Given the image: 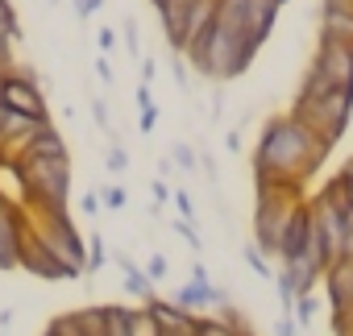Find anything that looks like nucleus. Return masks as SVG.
<instances>
[{"instance_id":"f8f14e48","label":"nucleus","mask_w":353,"mask_h":336,"mask_svg":"<svg viewBox=\"0 0 353 336\" xmlns=\"http://www.w3.org/2000/svg\"><path fill=\"white\" fill-rule=\"evenodd\" d=\"M316 311H320V303H316V295H299L295 303H291V319L295 324H303V328H312V319H316Z\"/></svg>"},{"instance_id":"a211bd4d","label":"nucleus","mask_w":353,"mask_h":336,"mask_svg":"<svg viewBox=\"0 0 353 336\" xmlns=\"http://www.w3.org/2000/svg\"><path fill=\"white\" fill-rule=\"evenodd\" d=\"M100 200H104V208H108V212H121V208L129 204V191H125L121 183H112V187H104V191H100Z\"/></svg>"},{"instance_id":"58836bf2","label":"nucleus","mask_w":353,"mask_h":336,"mask_svg":"<svg viewBox=\"0 0 353 336\" xmlns=\"http://www.w3.org/2000/svg\"><path fill=\"white\" fill-rule=\"evenodd\" d=\"M204 175H208V179H212V183H216V162H212V158H208V154H204Z\"/></svg>"},{"instance_id":"b1692460","label":"nucleus","mask_w":353,"mask_h":336,"mask_svg":"<svg viewBox=\"0 0 353 336\" xmlns=\"http://www.w3.org/2000/svg\"><path fill=\"white\" fill-rule=\"evenodd\" d=\"M170 229H174V233H179V237H183V241H188L192 249H200V233L192 229V220H170Z\"/></svg>"},{"instance_id":"e433bc0d","label":"nucleus","mask_w":353,"mask_h":336,"mask_svg":"<svg viewBox=\"0 0 353 336\" xmlns=\"http://www.w3.org/2000/svg\"><path fill=\"white\" fill-rule=\"evenodd\" d=\"M154 75H158V63H154V59H145V63H141V79H145V83H150V79H154Z\"/></svg>"},{"instance_id":"7ed1b4c3","label":"nucleus","mask_w":353,"mask_h":336,"mask_svg":"<svg viewBox=\"0 0 353 336\" xmlns=\"http://www.w3.org/2000/svg\"><path fill=\"white\" fill-rule=\"evenodd\" d=\"M291 116L303 125V129H312L320 141H328V145H336L341 137H345V129H349V116H353V92H328V96H320V100H299L295 96V104H291Z\"/></svg>"},{"instance_id":"c9c22d12","label":"nucleus","mask_w":353,"mask_h":336,"mask_svg":"<svg viewBox=\"0 0 353 336\" xmlns=\"http://www.w3.org/2000/svg\"><path fill=\"white\" fill-rule=\"evenodd\" d=\"M225 145H229V154H237V149H241V133L229 129V133H225Z\"/></svg>"},{"instance_id":"ea45409f","label":"nucleus","mask_w":353,"mask_h":336,"mask_svg":"<svg viewBox=\"0 0 353 336\" xmlns=\"http://www.w3.org/2000/svg\"><path fill=\"white\" fill-rule=\"evenodd\" d=\"M0 125H5V104H0Z\"/></svg>"},{"instance_id":"72a5a7b5","label":"nucleus","mask_w":353,"mask_h":336,"mask_svg":"<svg viewBox=\"0 0 353 336\" xmlns=\"http://www.w3.org/2000/svg\"><path fill=\"white\" fill-rule=\"evenodd\" d=\"M96 75H100L104 83H112V67H108V59H96Z\"/></svg>"},{"instance_id":"0eeeda50","label":"nucleus","mask_w":353,"mask_h":336,"mask_svg":"<svg viewBox=\"0 0 353 336\" xmlns=\"http://www.w3.org/2000/svg\"><path fill=\"white\" fill-rule=\"evenodd\" d=\"M21 270H30V274H38V278H46V282H67L71 278V270L26 229V237H21Z\"/></svg>"},{"instance_id":"a878e982","label":"nucleus","mask_w":353,"mask_h":336,"mask_svg":"<svg viewBox=\"0 0 353 336\" xmlns=\"http://www.w3.org/2000/svg\"><path fill=\"white\" fill-rule=\"evenodd\" d=\"M170 200H174V204H179V212H183V220H196V204H192V196H188V191H174Z\"/></svg>"},{"instance_id":"ddd939ff","label":"nucleus","mask_w":353,"mask_h":336,"mask_svg":"<svg viewBox=\"0 0 353 336\" xmlns=\"http://www.w3.org/2000/svg\"><path fill=\"white\" fill-rule=\"evenodd\" d=\"M332 191L345 200V208H353V158H345V166L336 171V179H332Z\"/></svg>"},{"instance_id":"2eb2a0df","label":"nucleus","mask_w":353,"mask_h":336,"mask_svg":"<svg viewBox=\"0 0 353 336\" xmlns=\"http://www.w3.org/2000/svg\"><path fill=\"white\" fill-rule=\"evenodd\" d=\"M129 336H162V332H158V324L150 319L145 307H133V315H129Z\"/></svg>"},{"instance_id":"f257e3e1","label":"nucleus","mask_w":353,"mask_h":336,"mask_svg":"<svg viewBox=\"0 0 353 336\" xmlns=\"http://www.w3.org/2000/svg\"><path fill=\"white\" fill-rule=\"evenodd\" d=\"M332 154L328 141H320L312 129H303L291 112L287 116H274L266 120L262 129V141L254 149V171H270V175H287V179H312L324 158Z\"/></svg>"},{"instance_id":"5701e85b","label":"nucleus","mask_w":353,"mask_h":336,"mask_svg":"<svg viewBox=\"0 0 353 336\" xmlns=\"http://www.w3.org/2000/svg\"><path fill=\"white\" fill-rule=\"evenodd\" d=\"M166 270H170V266H166V258H162V253H154V258L145 262V278H150V282H162V278H166Z\"/></svg>"},{"instance_id":"a19ab883","label":"nucleus","mask_w":353,"mask_h":336,"mask_svg":"<svg viewBox=\"0 0 353 336\" xmlns=\"http://www.w3.org/2000/svg\"><path fill=\"white\" fill-rule=\"evenodd\" d=\"M150 5H154V9H158V5H162V0H150Z\"/></svg>"},{"instance_id":"4c0bfd02","label":"nucleus","mask_w":353,"mask_h":336,"mask_svg":"<svg viewBox=\"0 0 353 336\" xmlns=\"http://www.w3.org/2000/svg\"><path fill=\"white\" fill-rule=\"evenodd\" d=\"M341 258H349V262H353V229L345 233V249H341Z\"/></svg>"},{"instance_id":"1a4fd4ad","label":"nucleus","mask_w":353,"mask_h":336,"mask_svg":"<svg viewBox=\"0 0 353 336\" xmlns=\"http://www.w3.org/2000/svg\"><path fill=\"white\" fill-rule=\"evenodd\" d=\"M145 311H150V319L158 324V332H179V328H196V315L192 311H183L179 303H170V299H150V303H141Z\"/></svg>"},{"instance_id":"20e7f679","label":"nucleus","mask_w":353,"mask_h":336,"mask_svg":"<svg viewBox=\"0 0 353 336\" xmlns=\"http://www.w3.org/2000/svg\"><path fill=\"white\" fill-rule=\"evenodd\" d=\"M303 200H295V196H258V208H254V245L262 249V258H279V241H283L287 220H291V212Z\"/></svg>"},{"instance_id":"6e6552de","label":"nucleus","mask_w":353,"mask_h":336,"mask_svg":"<svg viewBox=\"0 0 353 336\" xmlns=\"http://www.w3.org/2000/svg\"><path fill=\"white\" fill-rule=\"evenodd\" d=\"M21 158H30V162H71V149H67V137L59 133V125H42V129L30 137V145H26ZM21 158H17V162H21Z\"/></svg>"},{"instance_id":"bb28decb","label":"nucleus","mask_w":353,"mask_h":336,"mask_svg":"<svg viewBox=\"0 0 353 336\" xmlns=\"http://www.w3.org/2000/svg\"><path fill=\"white\" fill-rule=\"evenodd\" d=\"M79 212H83V216H100V196H96V191H83Z\"/></svg>"},{"instance_id":"2f4dec72","label":"nucleus","mask_w":353,"mask_h":336,"mask_svg":"<svg viewBox=\"0 0 353 336\" xmlns=\"http://www.w3.org/2000/svg\"><path fill=\"white\" fill-rule=\"evenodd\" d=\"M9 63H13V42L0 38V71H9Z\"/></svg>"},{"instance_id":"c756f323","label":"nucleus","mask_w":353,"mask_h":336,"mask_svg":"<svg viewBox=\"0 0 353 336\" xmlns=\"http://www.w3.org/2000/svg\"><path fill=\"white\" fill-rule=\"evenodd\" d=\"M150 191H154V208H162V204H166V200L174 196V191H170V187H166L162 179H154V187H150Z\"/></svg>"},{"instance_id":"aec40b11","label":"nucleus","mask_w":353,"mask_h":336,"mask_svg":"<svg viewBox=\"0 0 353 336\" xmlns=\"http://www.w3.org/2000/svg\"><path fill=\"white\" fill-rule=\"evenodd\" d=\"M245 262H250V270H254L258 278H270V262L262 258V249H258V245H245Z\"/></svg>"},{"instance_id":"9d476101","label":"nucleus","mask_w":353,"mask_h":336,"mask_svg":"<svg viewBox=\"0 0 353 336\" xmlns=\"http://www.w3.org/2000/svg\"><path fill=\"white\" fill-rule=\"evenodd\" d=\"M112 262H117V266H121V274H125V291H129L133 299L150 303V299H154V282L145 278V270H137L129 253H112Z\"/></svg>"},{"instance_id":"473e14b6","label":"nucleus","mask_w":353,"mask_h":336,"mask_svg":"<svg viewBox=\"0 0 353 336\" xmlns=\"http://www.w3.org/2000/svg\"><path fill=\"white\" fill-rule=\"evenodd\" d=\"M170 71H174V79H179V87H188V67H183V59H179V54L170 59Z\"/></svg>"},{"instance_id":"37998d69","label":"nucleus","mask_w":353,"mask_h":336,"mask_svg":"<svg viewBox=\"0 0 353 336\" xmlns=\"http://www.w3.org/2000/svg\"><path fill=\"white\" fill-rule=\"evenodd\" d=\"M42 336H50V332H42Z\"/></svg>"},{"instance_id":"9b49d317","label":"nucleus","mask_w":353,"mask_h":336,"mask_svg":"<svg viewBox=\"0 0 353 336\" xmlns=\"http://www.w3.org/2000/svg\"><path fill=\"white\" fill-rule=\"evenodd\" d=\"M320 38H324V42H341V46L353 50V17H349V13L320 9Z\"/></svg>"},{"instance_id":"f3484780","label":"nucleus","mask_w":353,"mask_h":336,"mask_svg":"<svg viewBox=\"0 0 353 336\" xmlns=\"http://www.w3.org/2000/svg\"><path fill=\"white\" fill-rule=\"evenodd\" d=\"M46 332H50V336H83V332H79V324H75V311H63V315H54Z\"/></svg>"},{"instance_id":"cd10ccee","label":"nucleus","mask_w":353,"mask_h":336,"mask_svg":"<svg viewBox=\"0 0 353 336\" xmlns=\"http://www.w3.org/2000/svg\"><path fill=\"white\" fill-rule=\"evenodd\" d=\"M274 336H299V324H295L291 315H279V319H274Z\"/></svg>"},{"instance_id":"7c9ffc66","label":"nucleus","mask_w":353,"mask_h":336,"mask_svg":"<svg viewBox=\"0 0 353 336\" xmlns=\"http://www.w3.org/2000/svg\"><path fill=\"white\" fill-rule=\"evenodd\" d=\"M96 46H100V50L108 54V50L117 46V34H112V30H96Z\"/></svg>"},{"instance_id":"423d86ee","label":"nucleus","mask_w":353,"mask_h":336,"mask_svg":"<svg viewBox=\"0 0 353 336\" xmlns=\"http://www.w3.org/2000/svg\"><path fill=\"white\" fill-rule=\"evenodd\" d=\"M307 71H316L320 79H328V83L341 87V92H353V50L341 46V42H324V38H320V46H316Z\"/></svg>"},{"instance_id":"c85d7f7f","label":"nucleus","mask_w":353,"mask_h":336,"mask_svg":"<svg viewBox=\"0 0 353 336\" xmlns=\"http://www.w3.org/2000/svg\"><path fill=\"white\" fill-rule=\"evenodd\" d=\"M154 125H158V104H150V108H141V133H154Z\"/></svg>"},{"instance_id":"79ce46f5","label":"nucleus","mask_w":353,"mask_h":336,"mask_svg":"<svg viewBox=\"0 0 353 336\" xmlns=\"http://www.w3.org/2000/svg\"><path fill=\"white\" fill-rule=\"evenodd\" d=\"M50 5H59V0H50Z\"/></svg>"},{"instance_id":"393cba45","label":"nucleus","mask_w":353,"mask_h":336,"mask_svg":"<svg viewBox=\"0 0 353 336\" xmlns=\"http://www.w3.org/2000/svg\"><path fill=\"white\" fill-rule=\"evenodd\" d=\"M100 9H104V0H75V13H79V21H92Z\"/></svg>"},{"instance_id":"f03ea898","label":"nucleus","mask_w":353,"mask_h":336,"mask_svg":"<svg viewBox=\"0 0 353 336\" xmlns=\"http://www.w3.org/2000/svg\"><path fill=\"white\" fill-rule=\"evenodd\" d=\"M179 59H188L200 75H208V79H216V83H229V79H237V75H245L250 71V63L258 59L254 50H245L233 34H225L221 25H212L208 34H200V38H192L188 46H183V54Z\"/></svg>"},{"instance_id":"4be33fe9","label":"nucleus","mask_w":353,"mask_h":336,"mask_svg":"<svg viewBox=\"0 0 353 336\" xmlns=\"http://www.w3.org/2000/svg\"><path fill=\"white\" fill-rule=\"evenodd\" d=\"M104 166H108L112 175H125V171H129V154H125L121 145H112V149H108V158H104Z\"/></svg>"},{"instance_id":"412c9836","label":"nucleus","mask_w":353,"mask_h":336,"mask_svg":"<svg viewBox=\"0 0 353 336\" xmlns=\"http://www.w3.org/2000/svg\"><path fill=\"white\" fill-rule=\"evenodd\" d=\"M121 38H125V46H129V54L137 59V46H141V30H137V21H133V17H125V25H121Z\"/></svg>"},{"instance_id":"4468645a","label":"nucleus","mask_w":353,"mask_h":336,"mask_svg":"<svg viewBox=\"0 0 353 336\" xmlns=\"http://www.w3.org/2000/svg\"><path fill=\"white\" fill-rule=\"evenodd\" d=\"M104 262H108V249H104V237L96 233V237L88 241V258H83V274H92V270H104Z\"/></svg>"},{"instance_id":"dca6fc26","label":"nucleus","mask_w":353,"mask_h":336,"mask_svg":"<svg viewBox=\"0 0 353 336\" xmlns=\"http://www.w3.org/2000/svg\"><path fill=\"white\" fill-rule=\"evenodd\" d=\"M170 158H174V166H179V171H196V166H200V162H196L200 154H196L188 141H174V145H170Z\"/></svg>"},{"instance_id":"39448f33","label":"nucleus","mask_w":353,"mask_h":336,"mask_svg":"<svg viewBox=\"0 0 353 336\" xmlns=\"http://www.w3.org/2000/svg\"><path fill=\"white\" fill-rule=\"evenodd\" d=\"M0 104L5 108H13V112H26V116H34V120H46L50 112H46V92H42V83L30 75V71H5L0 75Z\"/></svg>"},{"instance_id":"6ab92c4d","label":"nucleus","mask_w":353,"mask_h":336,"mask_svg":"<svg viewBox=\"0 0 353 336\" xmlns=\"http://www.w3.org/2000/svg\"><path fill=\"white\" fill-rule=\"evenodd\" d=\"M92 120L104 129V133H112V112H108V100H100V96H92Z\"/></svg>"},{"instance_id":"f704fd0d","label":"nucleus","mask_w":353,"mask_h":336,"mask_svg":"<svg viewBox=\"0 0 353 336\" xmlns=\"http://www.w3.org/2000/svg\"><path fill=\"white\" fill-rule=\"evenodd\" d=\"M154 104V96H150V83H141L137 87V108H150Z\"/></svg>"}]
</instances>
